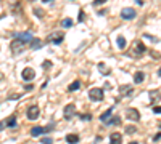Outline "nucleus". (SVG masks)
<instances>
[{
  "mask_svg": "<svg viewBox=\"0 0 161 144\" xmlns=\"http://www.w3.org/2000/svg\"><path fill=\"white\" fill-rule=\"evenodd\" d=\"M24 48H26V43H24L23 40H18V39H15L10 43V50H12V53L13 55H20L21 51H23Z\"/></svg>",
  "mask_w": 161,
  "mask_h": 144,
  "instance_id": "obj_1",
  "label": "nucleus"
},
{
  "mask_svg": "<svg viewBox=\"0 0 161 144\" xmlns=\"http://www.w3.org/2000/svg\"><path fill=\"white\" fill-rule=\"evenodd\" d=\"M147 51V47H145L143 43H142L140 40H137V42H134V47H132V51H131V55L135 56V58H139L140 55H143V53Z\"/></svg>",
  "mask_w": 161,
  "mask_h": 144,
  "instance_id": "obj_2",
  "label": "nucleus"
},
{
  "mask_svg": "<svg viewBox=\"0 0 161 144\" xmlns=\"http://www.w3.org/2000/svg\"><path fill=\"white\" fill-rule=\"evenodd\" d=\"M89 98L92 101H101L105 98V93L101 88H90L89 90Z\"/></svg>",
  "mask_w": 161,
  "mask_h": 144,
  "instance_id": "obj_3",
  "label": "nucleus"
},
{
  "mask_svg": "<svg viewBox=\"0 0 161 144\" xmlns=\"http://www.w3.org/2000/svg\"><path fill=\"white\" fill-rule=\"evenodd\" d=\"M137 16V11L134 10V8H131V7H127V8H122L121 10V18L124 21H131V19H134Z\"/></svg>",
  "mask_w": 161,
  "mask_h": 144,
  "instance_id": "obj_4",
  "label": "nucleus"
},
{
  "mask_svg": "<svg viewBox=\"0 0 161 144\" xmlns=\"http://www.w3.org/2000/svg\"><path fill=\"white\" fill-rule=\"evenodd\" d=\"M76 115V106L72 103H69L68 106H64V111H63V117L66 120H71L72 117Z\"/></svg>",
  "mask_w": 161,
  "mask_h": 144,
  "instance_id": "obj_5",
  "label": "nucleus"
},
{
  "mask_svg": "<svg viewBox=\"0 0 161 144\" xmlns=\"http://www.w3.org/2000/svg\"><path fill=\"white\" fill-rule=\"evenodd\" d=\"M40 115V109L39 106H31V107L28 109V112H26V117H28L29 120H37Z\"/></svg>",
  "mask_w": 161,
  "mask_h": 144,
  "instance_id": "obj_6",
  "label": "nucleus"
},
{
  "mask_svg": "<svg viewBox=\"0 0 161 144\" xmlns=\"http://www.w3.org/2000/svg\"><path fill=\"white\" fill-rule=\"evenodd\" d=\"M126 117H127L129 120H132V122H139V120H140V112L137 111L135 107H129L127 111H126Z\"/></svg>",
  "mask_w": 161,
  "mask_h": 144,
  "instance_id": "obj_7",
  "label": "nucleus"
},
{
  "mask_svg": "<svg viewBox=\"0 0 161 144\" xmlns=\"http://www.w3.org/2000/svg\"><path fill=\"white\" fill-rule=\"evenodd\" d=\"M63 40H64L63 32H53V34L48 35V42H52V43H55V45H60Z\"/></svg>",
  "mask_w": 161,
  "mask_h": 144,
  "instance_id": "obj_8",
  "label": "nucleus"
},
{
  "mask_svg": "<svg viewBox=\"0 0 161 144\" xmlns=\"http://www.w3.org/2000/svg\"><path fill=\"white\" fill-rule=\"evenodd\" d=\"M15 39L23 40L24 43H29V42L32 40V34H31V32H16V34H15Z\"/></svg>",
  "mask_w": 161,
  "mask_h": 144,
  "instance_id": "obj_9",
  "label": "nucleus"
},
{
  "mask_svg": "<svg viewBox=\"0 0 161 144\" xmlns=\"http://www.w3.org/2000/svg\"><path fill=\"white\" fill-rule=\"evenodd\" d=\"M21 77H23L26 82H31V80H34V77H36V72H34V69L26 67L23 72H21Z\"/></svg>",
  "mask_w": 161,
  "mask_h": 144,
  "instance_id": "obj_10",
  "label": "nucleus"
},
{
  "mask_svg": "<svg viewBox=\"0 0 161 144\" xmlns=\"http://www.w3.org/2000/svg\"><path fill=\"white\" fill-rule=\"evenodd\" d=\"M110 144H122V136H121V133H111V135H110Z\"/></svg>",
  "mask_w": 161,
  "mask_h": 144,
  "instance_id": "obj_11",
  "label": "nucleus"
},
{
  "mask_svg": "<svg viewBox=\"0 0 161 144\" xmlns=\"http://www.w3.org/2000/svg\"><path fill=\"white\" fill-rule=\"evenodd\" d=\"M105 125L106 127H113V125H121V117L116 115V117H110V119L105 120Z\"/></svg>",
  "mask_w": 161,
  "mask_h": 144,
  "instance_id": "obj_12",
  "label": "nucleus"
},
{
  "mask_svg": "<svg viewBox=\"0 0 161 144\" xmlns=\"http://www.w3.org/2000/svg\"><path fill=\"white\" fill-rule=\"evenodd\" d=\"M42 45H44V42L40 39H34V37H32V40L29 42V47H31L32 50H39V48H42Z\"/></svg>",
  "mask_w": 161,
  "mask_h": 144,
  "instance_id": "obj_13",
  "label": "nucleus"
},
{
  "mask_svg": "<svg viewBox=\"0 0 161 144\" xmlns=\"http://www.w3.org/2000/svg\"><path fill=\"white\" fill-rule=\"evenodd\" d=\"M143 80H145V74L142 71L134 72V83H142Z\"/></svg>",
  "mask_w": 161,
  "mask_h": 144,
  "instance_id": "obj_14",
  "label": "nucleus"
},
{
  "mask_svg": "<svg viewBox=\"0 0 161 144\" xmlns=\"http://www.w3.org/2000/svg\"><path fill=\"white\" fill-rule=\"evenodd\" d=\"M44 135V128L42 127H32L31 128V136H34V138H39V136Z\"/></svg>",
  "mask_w": 161,
  "mask_h": 144,
  "instance_id": "obj_15",
  "label": "nucleus"
},
{
  "mask_svg": "<svg viewBox=\"0 0 161 144\" xmlns=\"http://www.w3.org/2000/svg\"><path fill=\"white\" fill-rule=\"evenodd\" d=\"M79 139H80V138L77 135H74V133H71V135L66 136V143H68V144H77V143H79Z\"/></svg>",
  "mask_w": 161,
  "mask_h": 144,
  "instance_id": "obj_16",
  "label": "nucleus"
},
{
  "mask_svg": "<svg viewBox=\"0 0 161 144\" xmlns=\"http://www.w3.org/2000/svg\"><path fill=\"white\" fill-rule=\"evenodd\" d=\"M5 127L8 128H15L16 127V115H10L7 120H5Z\"/></svg>",
  "mask_w": 161,
  "mask_h": 144,
  "instance_id": "obj_17",
  "label": "nucleus"
},
{
  "mask_svg": "<svg viewBox=\"0 0 161 144\" xmlns=\"http://www.w3.org/2000/svg\"><path fill=\"white\" fill-rule=\"evenodd\" d=\"M119 91H121V95H122V96H129V95H132V88L127 87V85H121Z\"/></svg>",
  "mask_w": 161,
  "mask_h": 144,
  "instance_id": "obj_18",
  "label": "nucleus"
},
{
  "mask_svg": "<svg viewBox=\"0 0 161 144\" xmlns=\"http://www.w3.org/2000/svg\"><path fill=\"white\" fill-rule=\"evenodd\" d=\"M111 114H113V107L106 109V111H105L103 114H101V115H100V120H101V122H105V120H106V119H110V117H111Z\"/></svg>",
  "mask_w": 161,
  "mask_h": 144,
  "instance_id": "obj_19",
  "label": "nucleus"
},
{
  "mask_svg": "<svg viewBox=\"0 0 161 144\" xmlns=\"http://www.w3.org/2000/svg\"><path fill=\"white\" fill-rule=\"evenodd\" d=\"M79 88H80V82L79 80H74V82L68 87V91H76V90H79Z\"/></svg>",
  "mask_w": 161,
  "mask_h": 144,
  "instance_id": "obj_20",
  "label": "nucleus"
},
{
  "mask_svg": "<svg viewBox=\"0 0 161 144\" xmlns=\"http://www.w3.org/2000/svg\"><path fill=\"white\" fill-rule=\"evenodd\" d=\"M118 48H119V50H124V48H126V39H124V35H118Z\"/></svg>",
  "mask_w": 161,
  "mask_h": 144,
  "instance_id": "obj_21",
  "label": "nucleus"
},
{
  "mask_svg": "<svg viewBox=\"0 0 161 144\" xmlns=\"http://www.w3.org/2000/svg\"><path fill=\"white\" fill-rule=\"evenodd\" d=\"M72 26V19L71 18H64L63 21H61V27H64V29H69Z\"/></svg>",
  "mask_w": 161,
  "mask_h": 144,
  "instance_id": "obj_22",
  "label": "nucleus"
},
{
  "mask_svg": "<svg viewBox=\"0 0 161 144\" xmlns=\"http://www.w3.org/2000/svg\"><path fill=\"white\" fill-rule=\"evenodd\" d=\"M98 69L101 71V74H103V75H108V74H110V69L106 67V64H103V63L98 64Z\"/></svg>",
  "mask_w": 161,
  "mask_h": 144,
  "instance_id": "obj_23",
  "label": "nucleus"
},
{
  "mask_svg": "<svg viewBox=\"0 0 161 144\" xmlns=\"http://www.w3.org/2000/svg\"><path fill=\"white\" fill-rule=\"evenodd\" d=\"M40 143L42 144H53V139L50 136H44V138H40Z\"/></svg>",
  "mask_w": 161,
  "mask_h": 144,
  "instance_id": "obj_24",
  "label": "nucleus"
},
{
  "mask_svg": "<svg viewBox=\"0 0 161 144\" xmlns=\"http://www.w3.org/2000/svg\"><path fill=\"white\" fill-rule=\"evenodd\" d=\"M34 15L39 16V18H44V10L42 8H34Z\"/></svg>",
  "mask_w": 161,
  "mask_h": 144,
  "instance_id": "obj_25",
  "label": "nucleus"
},
{
  "mask_svg": "<svg viewBox=\"0 0 161 144\" xmlns=\"http://www.w3.org/2000/svg\"><path fill=\"white\" fill-rule=\"evenodd\" d=\"M127 135H132V133H135V127H132V125H129V127H126V130H124Z\"/></svg>",
  "mask_w": 161,
  "mask_h": 144,
  "instance_id": "obj_26",
  "label": "nucleus"
},
{
  "mask_svg": "<svg viewBox=\"0 0 161 144\" xmlns=\"http://www.w3.org/2000/svg\"><path fill=\"white\" fill-rule=\"evenodd\" d=\"M53 128H55V125H53V123H48L47 127L44 128V133H50V131L53 130Z\"/></svg>",
  "mask_w": 161,
  "mask_h": 144,
  "instance_id": "obj_27",
  "label": "nucleus"
},
{
  "mask_svg": "<svg viewBox=\"0 0 161 144\" xmlns=\"http://www.w3.org/2000/svg\"><path fill=\"white\" fill-rule=\"evenodd\" d=\"M80 120H92V115H90V114H82Z\"/></svg>",
  "mask_w": 161,
  "mask_h": 144,
  "instance_id": "obj_28",
  "label": "nucleus"
},
{
  "mask_svg": "<svg viewBox=\"0 0 161 144\" xmlns=\"http://www.w3.org/2000/svg\"><path fill=\"white\" fill-rule=\"evenodd\" d=\"M82 21H84V11L79 10V18H77V23H82Z\"/></svg>",
  "mask_w": 161,
  "mask_h": 144,
  "instance_id": "obj_29",
  "label": "nucleus"
},
{
  "mask_svg": "<svg viewBox=\"0 0 161 144\" xmlns=\"http://www.w3.org/2000/svg\"><path fill=\"white\" fill-rule=\"evenodd\" d=\"M20 98H21V95H10L8 99H10V101H16V99H20Z\"/></svg>",
  "mask_w": 161,
  "mask_h": 144,
  "instance_id": "obj_30",
  "label": "nucleus"
},
{
  "mask_svg": "<svg viewBox=\"0 0 161 144\" xmlns=\"http://www.w3.org/2000/svg\"><path fill=\"white\" fill-rule=\"evenodd\" d=\"M105 2H108V0H93V5H101V3H105Z\"/></svg>",
  "mask_w": 161,
  "mask_h": 144,
  "instance_id": "obj_31",
  "label": "nucleus"
},
{
  "mask_svg": "<svg viewBox=\"0 0 161 144\" xmlns=\"http://www.w3.org/2000/svg\"><path fill=\"white\" fill-rule=\"evenodd\" d=\"M32 88H34V85H31V83H29V85H24V90H26V91H31Z\"/></svg>",
  "mask_w": 161,
  "mask_h": 144,
  "instance_id": "obj_32",
  "label": "nucleus"
},
{
  "mask_svg": "<svg viewBox=\"0 0 161 144\" xmlns=\"http://www.w3.org/2000/svg\"><path fill=\"white\" fill-rule=\"evenodd\" d=\"M160 133H156V135H155V136H153V141H155V143H158V141H160Z\"/></svg>",
  "mask_w": 161,
  "mask_h": 144,
  "instance_id": "obj_33",
  "label": "nucleus"
},
{
  "mask_svg": "<svg viewBox=\"0 0 161 144\" xmlns=\"http://www.w3.org/2000/svg\"><path fill=\"white\" fill-rule=\"evenodd\" d=\"M153 112H155V114H160V106H155V107H153Z\"/></svg>",
  "mask_w": 161,
  "mask_h": 144,
  "instance_id": "obj_34",
  "label": "nucleus"
},
{
  "mask_svg": "<svg viewBox=\"0 0 161 144\" xmlns=\"http://www.w3.org/2000/svg\"><path fill=\"white\" fill-rule=\"evenodd\" d=\"M50 66H52V63H50V61H45V63H44V67H45V69L50 67Z\"/></svg>",
  "mask_w": 161,
  "mask_h": 144,
  "instance_id": "obj_35",
  "label": "nucleus"
},
{
  "mask_svg": "<svg viewBox=\"0 0 161 144\" xmlns=\"http://www.w3.org/2000/svg\"><path fill=\"white\" fill-rule=\"evenodd\" d=\"M101 15H106V10H100V11H98V16H101Z\"/></svg>",
  "mask_w": 161,
  "mask_h": 144,
  "instance_id": "obj_36",
  "label": "nucleus"
},
{
  "mask_svg": "<svg viewBox=\"0 0 161 144\" xmlns=\"http://www.w3.org/2000/svg\"><path fill=\"white\" fill-rule=\"evenodd\" d=\"M5 128V122H0V130H3Z\"/></svg>",
  "mask_w": 161,
  "mask_h": 144,
  "instance_id": "obj_37",
  "label": "nucleus"
},
{
  "mask_svg": "<svg viewBox=\"0 0 161 144\" xmlns=\"http://www.w3.org/2000/svg\"><path fill=\"white\" fill-rule=\"evenodd\" d=\"M135 2H137L139 5H143V0H135Z\"/></svg>",
  "mask_w": 161,
  "mask_h": 144,
  "instance_id": "obj_38",
  "label": "nucleus"
},
{
  "mask_svg": "<svg viewBox=\"0 0 161 144\" xmlns=\"http://www.w3.org/2000/svg\"><path fill=\"white\" fill-rule=\"evenodd\" d=\"M42 2H45V3H50V2H53V0H42Z\"/></svg>",
  "mask_w": 161,
  "mask_h": 144,
  "instance_id": "obj_39",
  "label": "nucleus"
},
{
  "mask_svg": "<svg viewBox=\"0 0 161 144\" xmlns=\"http://www.w3.org/2000/svg\"><path fill=\"white\" fill-rule=\"evenodd\" d=\"M129 144H139V143H137V141H131Z\"/></svg>",
  "mask_w": 161,
  "mask_h": 144,
  "instance_id": "obj_40",
  "label": "nucleus"
},
{
  "mask_svg": "<svg viewBox=\"0 0 161 144\" xmlns=\"http://www.w3.org/2000/svg\"><path fill=\"white\" fill-rule=\"evenodd\" d=\"M0 79H2V75H0Z\"/></svg>",
  "mask_w": 161,
  "mask_h": 144,
  "instance_id": "obj_41",
  "label": "nucleus"
},
{
  "mask_svg": "<svg viewBox=\"0 0 161 144\" xmlns=\"http://www.w3.org/2000/svg\"><path fill=\"white\" fill-rule=\"evenodd\" d=\"M29 2H32V0H29Z\"/></svg>",
  "mask_w": 161,
  "mask_h": 144,
  "instance_id": "obj_42",
  "label": "nucleus"
}]
</instances>
